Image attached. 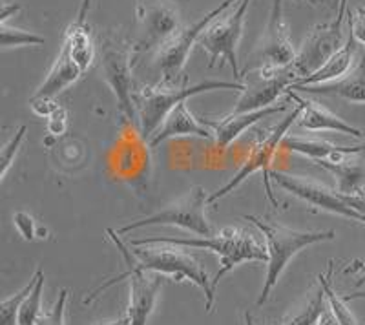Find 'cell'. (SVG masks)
Returning <instances> with one entry per match:
<instances>
[{"label": "cell", "instance_id": "obj_1", "mask_svg": "<svg viewBox=\"0 0 365 325\" xmlns=\"http://www.w3.org/2000/svg\"><path fill=\"white\" fill-rule=\"evenodd\" d=\"M106 234L119 250L125 267L168 276L174 282H190L205 292V309L210 313L216 300L212 279L200 259L188 252L187 247L166 242H143V239H132L130 245H125L117 238L119 236L117 230L108 229Z\"/></svg>", "mask_w": 365, "mask_h": 325}, {"label": "cell", "instance_id": "obj_2", "mask_svg": "<svg viewBox=\"0 0 365 325\" xmlns=\"http://www.w3.org/2000/svg\"><path fill=\"white\" fill-rule=\"evenodd\" d=\"M216 90H234V92H241L243 84L240 81L208 79L203 81V83L192 84V86H187V84L172 86V84L161 83L137 86L135 93H133V103H135L137 134H139V139L148 143L175 106L188 100L190 97L207 92H216Z\"/></svg>", "mask_w": 365, "mask_h": 325}, {"label": "cell", "instance_id": "obj_3", "mask_svg": "<svg viewBox=\"0 0 365 325\" xmlns=\"http://www.w3.org/2000/svg\"><path fill=\"white\" fill-rule=\"evenodd\" d=\"M143 242H166L174 245L190 247V249H207L220 258V271L212 278V289L216 292L221 279L232 272L234 269L247 262H269V250L265 239L256 232L241 227H225L212 236H197V238H172V236H154L141 238Z\"/></svg>", "mask_w": 365, "mask_h": 325}, {"label": "cell", "instance_id": "obj_4", "mask_svg": "<svg viewBox=\"0 0 365 325\" xmlns=\"http://www.w3.org/2000/svg\"><path fill=\"white\" fill-rule=\"evenodd\" d=\"M245 220L250 221L259 230V234L265 239L267 250H269L265 284H263L262 294H259V298L256 301L259 307L269 300L270 292L278 285L287 265L291 263V259L298 254L299 250H303L309 245H314V243L332 242V239L336 238L334 230L302 232V230L287 229V227L278 225V223H270V221H265L257 216H245Z\"/></svg>", "mask_w": 365, "mask_h": 325}, {"label": "cell", "instance_id": "obj_5", "mask_svg": "<svg viewBox=\"0 0 365 325\" xmlns=\"http://www.w3.org/2000/svg\"><path fill=\"white\" fill-rule=\"evenodd\" d=\"M99 57L101 70L104 81L113 92L117 100V113L123 125L137 126V112L133 103L135 84H133V46L132 41H126L123 35L115 31L101 35L99 38Z\"/></svg>", "mask_w": 365, "mask_h": 325}, {"label": "cell", "instance_id": "obj_6", "mask_svg": "<svg viewBox=\"0 0 365 325\" xmlns=\"http://www.w3.org/2000/svg\"><path fill=\"white\" fill-rule=\"evenodd\" d=\"M181 28V13L174 0H135L133 63L146 53H155Z\"/></svg>", "mask_w": 365, "mask_h": 325}, {"label": "cell", "instance_id": "obj_7", "mask_svg": "<svg viewBox=\"0 0 365 325\" xmlns=\"http://www.w3.org/2000/svg\"><path fill=\"white\" fill-rule=\"evenodd\" d=\"M299 113H302V105L296 103L292 112L289 113L283 121H279L278 125L274 126V128H270L265 135H262V138L257 139L256 145L250 148L249 158H247L245 162L241 165V168L236 172V175H234L232 180L228 181L225 187L217 188L216 192H212L210 197H208V205L216 203V201L223 200L225 196H228V194L236 190L243 181L249 180L254 172L263 170V185H265L267 197L272 201L274 207H278V200L274 197L272 185H270V174H272V172H270V161L274 159L278 148H282V143L283 139L287 138V134H289V128H291L294 123H298Z\"/></svg>", "mask_w": 365, "mask_h": 325}, {"label": "cell", "instance_id": "obj_8", "mask_svg": "<svg viewBox=\"0 0 365 325\" xmlns=\"http://www.w3.org/2000/svg\"><path fill=\"white\" fill-rule=\"evenodd\" d=\"M236 2H240V0H223L217 8H214L207 15L192 22L190 26H182L178 33L166 42L165 46L155 51L154 66L159 73V83L178 86L188 58H190L194 44L200 42V37L203 35L205 29L216 21L220 15H223L228 8H232Z\"/></svg>", "mask_w": 365, "mask_h": 325}, {"label": "cell", "instance_id": "obj_9", "mask_svg": "<svg viewBox=\"0 0 365 325\" xmlns=\"http://www.w3.org/2000/svg\"><path fill=\"white\" fill-rule=\"evenodd\" d=\"M252 0H240L232 8H228L223 15L212 22L203 35L200 37V44L208 53V66L214 68L216 64L223 66V63L230 64L234 70L236 81H241L240 63H237V46L243 37L245 19L249 6Z\"/></svg>", "mask_w": 365, "mask_h": 325}, {"label": "cell", "instance_id": "obj_10", "mask_svg": "<svg viewBox=\"0 0 365 325\" xmlns=\"http://www.w3.org/2000/svg\"><path fill=\"white\" fill-rule=\"evenodd\" d=\"M208 194L203 187L195 185L185 196L179 197L178 201L170 203L159 212L146 216L139 221H132L128 225L117 229L119 234L132 232V230L143 229V227L150 225H168V227H179L182 230L194 232L197 236H212L214 234V227L207 217V205H208Z\"/></svg>", "mask_w": 365, "mask_h": 325}, {"label": "cell", "instance_id": "obj_11", "mask_svg": "<svg viewBox=\"0 0 365 325\" xmlns=\"http://www.w3.org/2000/svg\"><path fill=\"white\" fill-rule=\"evenodd\" d=\"M345 15H347V0H340L336 8V17L311 28L307 37L303 38L299 51H296L294 63L291 64L296 81L312 76L344 46L347 41L344 38Z\"/></svg>", "mask_w": 365, "mask_h": 325}, {"label": "cell", "instance_id": "obj_12", "mask_svg": "<svg viewBox=\"0 0 365 325\" xmlns=\"http://www.w3.org/2000/svg\"><path fill=\"white\" fill-rule=\"evenodd\" d=\"M240 83L243 84V90L240 92V99L230 113H247L269 108L296 83V76L291 66H257L243 73Z\"/></svg>", "mask_w": 365, "mask_h": 325}, {"label": "cell", "instance_id": "obj_13", "mask_svg": "<svg viewBox=\"0 0 365 325\" xmlns=\"http://www.w3.org/2000/svg\"><path fill=\"white\" fill-rule=\"evenodd\" d=\"M123 279H128L130 287V304H128V314L130 325H146L148 324L150 316L154 313L155 304H158L159 291L163 285V276L155 274V272H146V271H137V269L125 267V271L119 272L113 279L106 282L104 285L97 287L96 291L91 292L90 296L84 300V305H90L91 301L99 296L101 292L106 291L112 285L119 284Z\"/></svg>", "mask_w": 365, "mask_h": 325}, {"label": "cell", "instance_id": "obj_14", "mask_svg": "<svg viewBox=\"0 0 365 325\" xmlns=\"http://www.w3.org/2000/svg\"><path fill=\"white\" fill-rule=\"evenodd\" d=\"M270 177L274 180L276 187L283 188L285 192L292 194L298 200L305 201L311 207H316L319 210L331 212L334 216L347 217V220L360 221L365 225V216L349 207L344 201L341 194L338 190H332L327 185L319 183V181L311 180V177H302V175L283 174V172H272Z\"/></svg>", "mask_w": 365, "mask_h": 325}, {"label": "cell", "instance_id": "obj_15", "mask_svg": "<svg viewBox=\"0 0 365 325\" xmlns=\"http://www.w3.org/2000/svg\"><path fill=\"white\" fill-rule=\"evenodd\" d=\"M262 66L289 68L296 58V50L289 37V26L283 19V2L274 0L270 9L269 24L263 35V44L259 46Z\"/></svg>", "mask_w": 365, "mask_h": 325}, {"label": "cell", "instance_id": "obj_16", "mask_svg": "<svg viewBox=\"0 0 365 325\" xmlns=\"http://www.w3.org/2000/svg\"><path fill=\"white\" fill-rule=\"evenodd\" d=\"M287 96H289V99L294 100V103L302 105V113L298 117L299 128L307 130V132H336V134L353 135V138L358 139L364 138L360 128H356V126L345 121V119H341L340 115L331 112L327 106H324L318 100L302 97L296 90H291V88L287 90Z\"/></svg>", "mask_w": 365, "mask_h": 325}, {"label": "cell", "instance_id": "obj_17", "mask_svg": "<svg viewBox=\"0 0 365 325\" xmlns=\"http://www.w3.org/2000/svg\"><path fill=\"white\" fill-rule=\"evenodd\" d=\"M289 108V105H272L269 108L256 110V112H247V113H227V115L216 117H203V123L207 126H210L212 132H214V141H216L217 148L225 150L228 146L232 145L237 138H240L245 130H249L250 126H254L256 123H259L262 119L267 117H272L276 113H282Z\"/></svg>", "mask_w": 365, "mask_h": 325}, {"label": "cell", "instance_id": "obj_18", "mask_svg": "<svg viewBox=\"0 0 365 325\" xmlns=\"http://www.w3.org/2000/svg\"><path fill=\"white\" fill-rule=\"evenodd\" d=\"M91 0H83L77 11V19L68 26L64 33L63 48L68 51L73 63L86 73L97 57V44L91 35V28L88 24V11H90Z\"/></svg>", "mask_w": 365, "mask_h": 325}, {"label": "cell", "instance_id": "obj_19", "mask_svg": "<svg viewBox=\"0 0 365 325\" xmlns=\"http://www.w3.org/2000/svg\"><path fill=\"white\" fill-rule=\"evenodd\" d=\"M187 135L201 139H214V132H212L210 126H207L201 119H197V117L190 112V108L187 106V100H185V103L175 106V108L168 113L165 123L159 126L158 132L152 135V139H150L146 145H148L150 148H155V146L168 141V139L187 138Z\"/></svg>", "mask_w": 365, "mask_h": 325}, {"label": "cell", "instance_id": "obj_20", "mask_svg": "<svg viewBox=\"0 0 365 325\" xmlns=\"http://www.w3.org/2000/svg\"><path fill=\"white\" fill-rule=\"evenodd\" d=\"M291 90H299L305 93H318V96L338 97L347 103H356V105H365V50L358 57L356 64L347 76L340 81L327 84H316V86H303L291 88Z\"/></svg>", "mask_w": 365, "mask_h": 325}, {"label": "cell", "instance_id": "obj_21", "mask_svg": "<svg viewBox=\"0 0 365 325\" xmlns=\"http://www.w3.org/2000/svg\"><path fill=\"white\" fill-rule=\"evenodd\" d=\"M358 57H360V53H358V42L356 38L351 35V31H349L347 41H345L344 46H341L336 53L332 55L324 66L319 68V70H316L312 76L296 81L291 88L316 86V84H327V83H334V81L344 79L349 71L354 68Z\"/></svg>", "mask_w": 365, "mask_h": 325}, {"label": "cell", "instance_id": "obj_22", "mask_svg": "<svg viewBox=\"0 0 365 325\" xmlns=\"http://www.w3.org/2000/svg\"><path fill=\"white\" fill-rule=\"evenodd\" d=\"M83 76V70L73 63V58L68 55V51L64 48H61L53 66L48 71V77L37 88V92L34 93V97H53L55 99L58 93H63L64 90H68L71 84L77 83Z\"/></svg>", "mask_w": 365, "mask_h": 325}, {"label": "cell", "instance_id": "obj_23", "mask_svg": "<svg viewBox=\"0 0 365 325\" xmlns=\"http://www.w3.org/2000/svg\"><path fill=\"white\" fill-rule=\"evenodd\" d=\"M360 158L361 154H349L338 162L319 161L316 165L336 177L338 192L356 194V192H365V162Z\"/></svg>", "mask_w": 365, "mask_h": 325}, {"label": "cell", "instance_id": "obj_24", "mask_svg": "<svg viewBox=\"0 0 365 325\" xmlns=\"http://www.w3.org/2000/svg\"><path fill=\"white\" fill-rule=\"evenodd\" d=\"M282 148L292 154H299L303 158H309L311 161L319 162H338L349 155L347 146H338L334 143L324 141V139H307V138H294L287 135L282 143Z\"/></svg>", "mask_w": 365, "mask_h": 325}, {"label": "cell", "instance_id": "obj_25", "mask_svg": "<svg viewBox=\"0 0 365 325\" xmlns=\"http://www.w3.org/2000/svg\"><path fill=\"white\" fill-rule=\"evenodd\" d=\"M35 285L19 309L17 325H37L42 314V292H44V272L37 269L34 274Z\"/></svg>", "mask_w": 365, "mask_h": 325}, {"label": "cell", "instance_id": "obj_26", "mask_svg": "<svg viewBox=\"0 0 365 325\" xmlns=\"http://www.w3.org/2000/svg\"><path fill=\"white\" fill-rule=\"evenodd\" d=\"M331 278H332V262L329 263L327 272H322V274L318 276L319 285H322V289L325 291V296H327L329 309H331L332 314L336 316V320L340 321V325H360L356 318H354V314L351 313V309L347 307V301L344 300V296H340V294L332 289Z\"/></svg>", "mask_w": 365, "mask_h": 325}, {"label": "cell", "instance_id": "obj_27", "mask_svg": "<svg viewBox=\"0 0 365 325\" xmlns=\"http://www.w3.org/2000/svg\"><path fill=\"white\" fill-rule=\"evenodd\" d=\"M325 301H327V296H325V291L322 289V285H319V289L316 291L314 296L309 300V304L303 305L298 313L287 316L285 320L282 321V325H316L318 324L319 316H322L325 309H327L325 307Z\"/></svg>", "mask_w": 365, "mask_h": 325}, {"label": "cell", "instance_id": "obj_28", "mask_svg": "<svg viewBox=\"0 0 365 325\" xmlns=\"http://www.w3.org/2000/svg\"><path fill=\"white\" fill-rule=\"evenodd\" d=\"M0 38H2V48H21V46H35V44H44V37L26 31V29L9 28L8 22L0 24Z\"/></svg>", "mask_w": 365, "mask_h": 325}, {"label": "cell", "instance_id": "obj_29", "mask_svg": "<svg viewBox=\"0 0 365 325\" xmlns=\"http://www.w3.org/2000/svg\"><path fill=\"white\" fill-rule=\"evenodd\" d=\"M35 285V279L31 278L29 285H26L22 291H19L17 294H13V296L6 298L0 304V325H17V316H19V309H21L22 301L26 300L31 289Z\"/></svg>", "mask_w": 365, "mask_h": 325}, {"label": "cell", "instance_id": "obj_30", "mask_svg": "<svg viewBox=\"0 0 365 325\" xmlns=\"http://www.w3.org/2000/svg\"><path fill=\"white\" fill-rule=\"evenodd\" d=\"M70 291L68 289H61L58 296L55 300L53 307L50 311H42L41 318L37 320V325H64V316H66V301Z\"/></svg>", "mask_w": 365, "mask_h": 325}, {"label": "cell", "instance_id": "obj_31", "mask_svg": "<svg viewBox=\"0 0 365 325\" xmlns=\"http://www.w3.org/2000/svg\"><path fill=\"white\" fill-rule=\"evenodd\" d=\"M26 139V126L22 125L21 128L15 132V134L11 135V139H9L8 143L4 145V148H2V170H0V175H2V180H4L6 175H8L9 172V167L13 165V161H15V155H17V152L21 150L22 143H24Z\"/></svg>", "mask_w": 365, "mask_h": 325}, {"label": "cell", "instance_id": "obj_32", "mask_svg": "<svg viewBox=\"0 0 365 325\" xmlns=\"http://www.w3.org/2000/svg\"><path fill=\"white\" fill-rule=\"evenodd\" d=\"M13 225L17 227L19 234H21L26 242H34V239L38 236V229H41V227H37L35 217L29 216L28 212L15 214V216H13Z\"/></svg>", "mask_w": 365, "mask_h": 325}, {"label": "cell", "instance_id": "obj_33", "mask_svg": "<svg viewBox=\"0 0 365 325\" xmlns=\"http://www.w3.org/2000/svg\"><path fill=\"white\" fill-rule=\"evenodd\" d=\"M349 29L358 44L365 48V6H358L353 13H349Z\"/></svg>", "mask_w": 365, "mask_h": 325}, {"label": "cell", "instance_id": "obj_34", "mask_svg": "<svg viewBox=\"0 0 365 325\" xmlns=\"http://www.w3.org/2000/svg\"><path fill=\"white\" fill-rule=\"evenodd\" d=\"M29 108H31V112L35 115L42 117V119H48L51 113H55L61 108V105H58L53 97H31L29 99Z\"/></svg>", "mask_w": 365, "mask_h": 325}, {"label": "cell", "instance_id": "obj_35", "mask_svg": "<svg viewBox=\"0 0 365 325\" xmlns=\"http://www.w3.org/2000/svg\"><path fill=\"white\" fill-rule=\"evenodd\" d=\"M68 128V110L61 105V108L48 117V134L53 138H61Z\"/></svg>", "mask_w": 365, "mask_h": 325}, {"label": "cell", "instance_id": "obj_36", "mask_svg": "<svg viewBox=\"0 0 365 325\" xmlns=\"http://www.w3.org/2000/svg\"><path fill=\"white\" fill-rule=\"evenodd\" d=\"M351 272H360L356 282V287H361L365 284V262H354L351 267L345 269V274H351Z\"/></svg>", "mask_w": 365, "mask_h": 325}, {"label": "cell", "instance_id": "obj_37", "mask_svg": "<svg viewBox=\"0 0 365 325\" xmlns=\"http://www.w3.org/2000/svg\"><path fill=\"white\" fill-rule=\"evenodd\" d=\"M19 11H21V6L19 4H15V2H4L2 4V15H0V24L8 22V19Z\"/></svg>", "mask_w": 365, "mask_h": 325}, {"label": "cell", "instance_id": "obj_38", "mask_svg": "<svg viewBox=\"0 0 365 325\" xmlns=\"http://www.w3.org/2000/svg\"><path fill=\"white\" fill-rule=\"evenodd\" d=\"M316 325H340V321L336 320V316L332 314V311L329 309V305H327V309H325L324 314L319 316L318 324H316Z\"/></svg>", "mask_w": 365, "mask_h": 325}, {"label": "cell", "instance_id": "obj_39", "mask_svg": "<svg viewBox=\"0 0 365 325\" xmlns=\"http://www.w3.org/2000/svg\"><path fill=\"white\" fill-rule=\"evenodd\" d=\"M347 148H349V154H364L365 155V141L360 143V145L347 146Z\"/></svg>", "mask_w": 365, "mask_h": 325}, {"label": "cell", "instance_id": "obj_40", "mask_svg": "<svg viewBox=\"0 0 365 325\" xmlns=\"http://www.w3.org/2000/svg\"><path fill=\"white\" fill-rule=\"evenodd\" d=\"M344 300H345V301H351V300H365V292H353V294H345Z\"/></svg>", "mask_w": 365, "mask_h": 325}, {"label": "cell", "instance_id": "obj_41", "mask_svg": "<svg viewBox=\"0 0 365 325\" xmlns=\"http://www.w3.org/2000/svg\"><path fill=\"white\" fill-rule=\"evenodd\" d=\"M106 325H130V318H128V314H125V316L120 318V320L113 321V324H106Z\"/></svg>", "mask_w": 365, "mask_h": 325}, {"label": "cell", "instance_id": "obj_42", "mask_svg": "<svg viewBox=\"0 0 365 325\" xmlns=\"http://www.w3.org/2000/svg\"><path fill=\"white\" fill-rule=\"evenodd\" d=\"M309 2H329V4H332L334 8H338V4H340V0H309Z\"/></svg>", "mask_w": 365, "mask_h": 325}, {"label": "cell", "instance_id": "obj_43", "mask_svg": "<svg viewBox=\"0 0 365 325\" xmlns=\"http://www.w3.org/2000/svg\"><path fill=\"white\" fill-rule=\"evenodd\" d=\"M245 325H256V324H254L252 316H250L249 313H245Z\"/></svg>", "mask_w": 365, "mask_h": 325}]
</instances>
